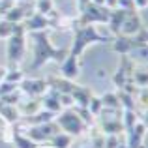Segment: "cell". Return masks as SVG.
Masks as SVG:
<instances>
[{
	"mask_svg": "<svg viewBox=\"0 0 148 148\" xmlns=\"http://www.w3.org/2000/svg\"><path fill=\"white\" fill-rule=\"evenodd\" d=\"M96 41H107V38L101 36L94 26H90V25L83 26L81 25L79 28L75 30V38H73V45H71V49H69V54L79 58L81 54H83V51L86 49V45L96 43Z\"/></svg>",
	"mask_w": 148,
	"mask_h": 148,
	"instance_id": "obj_2",
	"label": "cell"
},
{
	"mask_svg": "<svg viewBox=\"0 0 148 148\" xmlns=\"http://www.w3.org/2000/svg\"><path fill=\"white\" fill-rule=\"evenodd\" d=\"M15 2H34V0H15Z\"/></svg>",
	"mask_w": 148,
	"mask_h": 148,
	"instance_id": "obj_27",
	"label": "cell"
},
{
	"mask_svg": "<svg viewBox=\"0 0 148 148\" xmlns=\"http://www.w3.org/2000/svg\"><path fill=\"white\" fill-rule=\"evenodd\" d=\"M40 105H41V99H40V98H28V96H26V99L23 101V96H21V99L17 101V111H19V116L26 118V116L36 114V112L40 111Z\"/></svg>",
	"mask_w": 148,
	"mask_h": 148,
	"instance_id": "obj_9",
	"label": "cell"
},
{
	"mask_svg": "<svg viewBox=\"0 0 148 148\" xmlns=\"http://www.w3.org/2000/svg\"><path fill=\"white\" fill-rule=\"evenodd\" d=\"M143 28L141 25V17L135 13V10H127L126 15H124L122 26H120V36H135L139 30Z\"/></svg>",
	"mask_w": 148,
	"mask_h": 148,
	"instance_id": "obj_7",
	"label": "cell"
},
{
	"mask_svg": "<svg viewBox=\"0 0 148 148\" xmlns=\"http://www.w3.org/2000/svg\"><path fill=\"white\" fill-rule=\"evenodd\" d=\"M4 75H6V68H2V66H0V83L4 81Z\"/></svg>",
	"mask_w": 148,
	"mask_h": 148,
	"instance_id": "obj_26",
	"label": "cell"
},
{
	"mask_svg": "<svg viewBox=\"0 0 148 148\" xmlns=\"http://www.w3.org/2000/svg\"><path fill=\"white\" fill-rule=\"evenodd\" d=\"M116 8H122V10H135L133 0H116Z\"/></svg>",
	"mask_w": 148,
	"mask_h": 148,
	"instance_id": "obj_23",
	"label": "cell"
},
{
	"mask_svg": "<svg viewBox=\"0 0 148 148\" xmlns=\"http://www.w3.org/2000/svg\"><path fill=\"white\" fill-rule=\"evenodd\" d=\"M71 98H73V107H79V105L81 107H86L88 99L92 98V94H90L88 88H81L75 84V88L71 90Z\"/></svg>",
	"mask_w": 148,
	"mask_h": 148,
	"instance_id": "obj_12",
	"label": "cell"
},
{
	"mask_svg": "<svg viewBox=\"0 0 148 148\" xmlns=\"http://www.w3.org/2000/svg\"><path fill=\"white\" fill-rule=\"evenodd\" d=\"M118 145H120L118 135H105V145H103V148H118Z\"/></svg>",
	"mask_w": 148,
	"mask_h": 148,
	"instance_id": "obj_20",
	"label": "cell"
},
{
	"mask_svg": "<svg viewBox=\"0 0 148 148\" xmlns=\"http://www.w3.org/2000/svg\"><path fill=\"white\" fill-rule=\"evenodd\" d=\"M23 26H25L26 32H41V30H45L47 26H51V21L45 17V15L36 13V11H34L32 15L25 17V21H23Z\"/></svg>",
	"mask_w": 148,
	"mask_h": 148,
	"instance_id": "obj_8",
	"label": "cell"
},
{
	"mask_svg": "<svg viewBox=\"0 0 148 148\" xmlns=\"http://www.w3.org/2000/svg\"><path fill=\"white\" fill-rule=\"evenodd\" d=\"M103 145H105V135L98 133L94 139H92V148H103Z\"/></svg>",
	"mask_w": 148,
	"mask_h": 148,
	"instance_id": "obj_22",
	"label": "cell"
},
{
	"mask_svg": "<svg viewBox=\"0 0 148 148\" xmlns=\"http://www.w3.org/2000/svg\"><path fill=\"white\" fill-rule=\"evenodd\" d=\"M51 146L53 148H69L71 146V143H73V137L71 135H68V133H64V131H58L54 137H51Z\"/></svg>",
	"mask_w": 148,
	"mask_h": 148,
	"instance_id": "obj_13",
	"label": "cell"
},
{
	"mask_svg": "<svg viewBox=\"0 0 148 148\" xmlns=\"http://www.w3.org/2000/svg\"><path fill=\"white\" fill-rule=\"evenodd\" d=\"M23 54H25V38L19 34H11L8 38V47H6V58L10 66H19Z\"/></svg>",
	"mask_w": 148,
	"mask_h": 148,
	"instance_id": "obj_5",
	"label": "cell"
},
{
	"mask_svg": "<svg viewBox=\"0 0 148 148\" xmlns=\"http://www.w3.org/2000/svg\"><path fill=\"white\" fill-rule=\"evenodd\" d=\"M30 36H32V41H34V58H32V64L28 66L30 71L40 69L49 58H53L56 62H62L68 56L66 49H56L51 45L45 30H41V32H30Z\"/></svg>",
	"mask_w": 148,
	"mask_h": 148,
	"instance_id": "obj_1",
	"label": "cell"
},
{
	"mask_svg": "<svg viewBox=\"0 0 148 148\" xmlns=\"http://www.w3.org/2000/svg\"><path fill=\"white\" fill-rule=\"evenodd\" d=\"M25 17H26V13H25V8H23L21 4H15V6L6 13V19L10 23H23Z\"/></svg>",
	"mask_w": 148,
	"mask_h": 148,
	"instance_id": "obj_15",
	"label": "cell"
},
{
	"mask_svg": "<svg viewBox=\"0 0 148 148\" xmlns=\"http://www.w3.org/2000/svg\"><path fill=\"white\" fill-rule=\"evenodd\" d=\"M58 131H60V127H58L56 122H43L30 127L26 137L32 139L34 143H43V141H51V137H54Z\"/></svg>",
	"mask_w": 148,
	"mask_h": 148,
	"instance_id": "obj_4",
	"label": "cell"
},
{
	"mask_svg": "<svg viewBox=\"0 0 148 148\" xmlns=\"http://www.w3.org/2000/svg\"><path fill=\"white\" fill-rule=\"evenodd\" d=\"M15 4H17L15 0H0V15H6Z\"/></svg>",
	"mask_w": 148,
	"mask_h": 148,
	"instance_id": "obj_21",
	"label": "cell"
},
{
	"mask_svg": "<svg viewBox=\"0 0 148 148\" xmlns=\"http://www.w3.org/2000/svg\"><path fill=\"white\" fill-rule=\"evenodd\" d=\"M0 135H6V120L0 116Z\"/></svg>",
	"mask_w": 148,
	"mask_h": 148,
	"instance_id": "obj_25",
	"label": "cell"
},
{
	"mask_svg": "<svg viewBox=\"0 0 148 148\" xmlns=\"http://www.w3.org/2000/svg\"><path fill=\"white\" fill-rule=\"evenodd\" d=\"M41 105H43V109L45 111H49V112H60L62 111V105H60V99H58V92H54V90H51L49 94H45L43 98H41Z\"/></svg>",
	"mask_w": 148,
	"mask_h": 148,
	"instance_id": "obj_11",
	"label": "cell"
},
{
	"mask_svg": "<svg viewBox=\"0 0 148 148\" xmlns=\"http://www.w3.org/2000/svg\"><path fill=\"white\" fill-rule=\"evenodd\" d=\"M86 109H88V112H90L92 116H98L99 112H101V109H103V105H101V99H99V98H94V96H92V98L88 99Z\"/></svg>",
	"mask_w": 148,
	"mask_h": 148,
	"instance_id": "obj_19",
	"label": "cell"
},
{
	"mask_svg": "<svg viewBox=\"0 0 148 148\" xmlns=\"http://www.w3.org/2000/svg\"><path fill=\"white\" fill-rule=\"evenodd\" d=\"M49 83L45 79H21L19 83V90H23L21 94L28 96V98H41L47 92Z\"/></svg>",
	"mask_w": 148,
	"mask_h": 148,
	"instance_id": "obj_6",
	"label": "cell"
},
{
	"mask_svg": "<svg viewBox=\"0 0 148 148\" xmlns=\"http://www.w3.org/2000/svg\"><path fill=\"white\" fill-rule=\"evenodd\" d=\"M148 0H133V8L135 10H146Z\"/></svg>",
	"mask_w": 148,
	"mask_h": 148,
	"instance_id": "obj_24",
	"label": "cell"
},
{
	"mask_svg": "<svg viewBox=\"0 0 148 148\" xmlns=\"http://www.w3.org/2000/svg\"><path fill=\"white\" fill-rule=\"evenodd\" d=\"M11 141L15 143V146L17 148H36L38 143H34L32 139H28L26 135H21L17 131V127L13 130V133H11Z\"/></svg>",
	"mask_w": 148,
	"mask_h": 148,
	"instance_id": "obj_14",
	"label": "cell"
},
{
	"mask_svg": "<svg viewBox=\"0 0 148 148\" xmlns=\"http://www.w3.org/2000/svg\"><path fill=\"white\" fill-rule=\"evenodd\" d=\"M56 124H58V127H60V131L71 135V137L81 135L84 131V127H86V124L83 122V118L79 116V112L73 107H68L66 111H62L56 118Z\"/></svg>",
	"mask_w": 148,
	"mask_h": 148,
	"instance_id": "obj_3",
	"label": "cell"
},
{
	"mask_svg": "<svg viewBox=\"0 0 148 148\" xmlns=\"http://www.w3.org/2000/svg\"><path fill=\"white\" fill-rule=\"evenodd\" d=\"M131 81L135 83V86L137 88H146V68L143 66V68H135L133 71H131Z\"/></svg>",
	"mask_w": 148,
	"mask_h": 148,
	"instance_id": "obj_16",
	"label": "cell"
},
{
	"mask_svg": "<svg viewBox=\"0 0 148 148\" xmlns=\"http://www.w3.org/2000/svg\"><path fill=\"white\" fill-rule=\"evenodd\" d=\"M101 99V105H103L105 109H122L120 107V101H118V96L116 94H111V92H107V94L103 96Z\"/></svg>",
	"mask_w": 148,
	"mask_h": 148,
	"instance_id": "obj_17",
	"label": "cell"
},
{
	"mask_svg": "<svg viewBox=\"0 0 148 148\" xmlns=\"http://www.w3.org/2000/svg\"><path fill=\"white\" fill-rule=\"evenodd\" d=\"M79 62H77V56H73V54L68 53V56L62 60V75H64V79H69L73 81L77 75H79Z\"/></svg>",
	"mask_w": 148,
	"mask_h": 148,
	"instance_id": "obj_10",
	"label": "cell"
},
{
	"mask_svg": "<svg viewBox=\"0 0 148 148\" xmlns=\"http://www.w3.org/2000/svg\"><path fill=\"white\" fill-rule=\"evenodd\" d=\"M15 30V23H10L8 19L0 21V40H8Z\"/></svg>",
	"mask_w": 148,
	"mask_h": 148,
	"instance_id": "obj_18",
	"label": "cell"
}]
</instances>
